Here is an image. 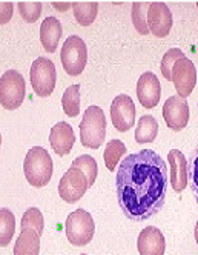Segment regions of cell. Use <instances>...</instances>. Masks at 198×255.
<instances>
[{
    "label": "cell",
    "instance_id": "6da1fadb",
    "mask_svg": "<svg viewBox=\"0 0 198 255\" xmlns=\"http://www.w3.org/2000/svg\"><path fill=\"white\" fill-rule=\"evenodd\" d=\"M168 165L155 151L141 149L126 155L117 169V197L123 214L132 222L154 217L165 206Z\"/></svg>",
    "mask_w": 198,
    "mask_h": 255
},
{
    "label": "cell",
    "instance_id": "7a4b0ae2",
    "mask_svg": "<svg viewBox=\"0 0 198 255\" xmlns=\"http://www.w3.org/2000/svg\"><path fill=\"white\" fill-rule=\"evenodd\" d=\"M23 172L26 181L34 188L46 186L54 172V163L48 151L42 146H34L26 152L23 161Z\"/></svg>",
    "mask_w": 198,
    "mask_h": 255
},
{
    "label": "cell",
    "instance_id": "3957f363",
    "mask_svg": "<svg viewBox=\"0 0 198 255\" xmlns=\"http://www.w3.org/2000/svg\"><path fill=\"white\" fill-rule=\"evenodd\" d=\"M80 141L85 148L99 149L106 137V117L100 106H88L80 122Z\"/></svg>",
    "mask_w": 198,
    "mask_h": 255
},
{
    "label": "cell",
    "instance_id": "277c9868",
    "mask_svg": "<svg viewBox=\"0 0 198 255\" xmlns=\"http://www.w3.org/2000/svg\"><path fill=\"white\" fill-rule=\"evenodd\" d=\"M66 239L71 245L77 248L86 246L91 243L94 232H96V225L93 220V215L85 209H76L71 212L66 218Z\"/></svg>",
    "mask_w": 198,
    "mask_h": 255
},
{
    "label": "cell",
    "instance_id": "5b68a950",
    "mask_svg": "<svg viewBox=\"0 0 198 255\" xmlns=\"http://www.w3.org/2000/svg\"><path fill=\"white\" fill-rule=\"evenodd\" d=\"M60 62L66 74L71 77L80 76L88 63V48L79 35H71L63 42L60 51Z\"/></svg>",
    "mask_w": 198,
    "mask_h": 255
},
{
    "label": "cell",
    "instance_id": "8992f818",
    "mask_svg": "<svg viewBox=\"0 0 198 255\" xmlns=\"http://www.w3.org/2000/svg\"><path fill=\"white\" fill-rule=\"evenodd\" d=\"M29 80L34 93L39 97H49L54 93V89H56V66L46 57L35 59L31 65Z\"/></svg>",
    "mask_w": 198,
    "mask_h": 255
},
{
    "label": "cell",
    "instance_id": "52a82bcc",
    "mask_svg": "<svg viewBox=\"0 0 198 255\" xmlns=\"http://www.w3.org/2000/svg\"><path fill=\"white\" fill-rule=\"evenodd\" d=\"M26 83L19 71L9 69L0 79V102L5 109H17L25 100Z\"/></svg>",
    "mask_w": 198,
    "mask_h": 255
},
{
    "label": "cell",
    "instance_id": "ba28073f",
    "mask_svg": "<svg viewBox=\"0 0 198 255\" xmlns=\"http://www.w3.org/2000/svg\"><path fill=\"white\" fill-rule=\"evenodd\" d=\"M88 189H89L88 178L83 174V171H80L79 168L71 166L60 178L59 195H60V198H63V202H66L69 205L79 202Z\"/></svg>",
    "mask_w": 198,
    "mask_h": 255
},
{
    "label": "cell",
    "instance_id": "9c48e42d",
    "mask_svg": "<svg viewBox=\"0 0 198 255\" xmlns=\"http://www.w3.org/2000/svg\"><path fill=\"white\" fill-rule=\"evenodd\" d=\"M172 82L178 93V97L186 99L192 94L197 85V69L194 63L186 57H180L172 68Z\"/></svg>",
    "mask_w": 198,
    "mask_h": 255
},
{
    "label": "cell",
    "instance_id": "30bf717a",
    "mask_svg": "<svg viewBox=\"0 0 198 255\" xmlns=\"http://www.w3.org/2000/svg\"><path fill=\"white\" fill-rule=\"evenodd\" d=\"M135 114H137L135 105L129 96L120 94L112 100V103H111V120H112V125L117 131H120V132L129 131L131 128L135 125Z\"/></svg>",
    "mask_w": 198,
    "mask_h": 255
},
{
    "label": "cell",
    "instance_id": "8fae6325",
    "mask_svg": "<svg viewBox=\"0 0 198 255\" xmlns=\"http://www.w3.org/2000/svg\"><path fill=\"white\" fill-rule=\"evenodd\" d=\"M163 119L172 131H182L189 123V105L178 96L169 97L163 105Z\"/></svg>",
    "mask_w": 198,
    "mask_h": 255
},
{
    "label": "cell",
    "instance_id": "7c38bea8",
    "mask_svg": "<svg viewBox=\"0 0 198 255\" xmlns=\"http://www.w3.org/2000/svg\"><path fill=\"white\" fill-rule=\"evenodd\" d=\"M137 97L143 108H155L161 97V85L154 72H143L137 82Z\"/></svg>",
    "mask_w": 198,
    "mask_h": 255
},
{
    "label": "cell",
    "instance_id": "4fadbf2b",
    "mask_svg": "<svg viewBox=\"0 0 198 255\" xmlns=\"http://www.w3.org/2000/svg\"><path fill=\"white\" fill-rule=\"evenodd\" d=\"M148 26L155 37H166L172 28V12L163 2H152L148 11Z\"/></svg>",
    "mask_w": 198,
    "mask_h": 255
},
{
    "label": "cell",
    "instance_id": "5bb4252c",
    "mask_svg": "<svg viewBox=\"0 0 198 255\" xmlns=\"http://www.w3.org/2000/svg\"><path fill=\"white\" fill-rule=\"evenodd\" d=\"M49 143L57 155H68L74 148L76 143V134L73 126L66 122H59L51 128L49 132Z\"/></svg>",
    "mask_w": 198,
    "mask_h": 255
},
{
    "label": "cell",
    "instance_id": "9a60e30c",
    "mask_svg": "<svg viewBox=\"0 0 198 255\" xmlns=\"http://www.w3.org/2000/svg\"><path fill=\"white\" fill-rule=\"evenodd\" d=\"M137 249L140 255H165L166 240L161 231L155 226L145 228L137 239Z\"/></svg>",
    "mask_w": 198,
    "mask_h": 255
},
{
    "label": "cell",
    "instance_id": "2e32d148",
    "mask_svg": "<svg viewBox=\"0 0 198 255\" xmlns=\"http://www.w3.org/2000/svg\"><path fill=\"white\" fill-rule=\"evenodd\" d=\"M171 163V186L175 192H182L188 186V160L180 149H171L168 154Z\"/></svg>",
    "mask_w": 198,
    "mask_h": 255
},
{
    "label": "cell",
    "instance_id": "e0dca14e",
    "mask_svg": "<svg viewBox=\"0 0 198 255\" xmlns=\"http://www.w3.org/2000/svg\"><path fill=\"white\" fill-rule=\"evenodd\" d=\"M62 32H63V28H62V23L59 22V19L56 17H46V19L42 22L40 25V42H42V46L45 48L46 52H54L59 46V42L62 39Z\"/></svg>",
    "mask_w": 198,
    "mask_h": 255
},
{
    "label": "cell",
    "instance_id": "ac0fdd59",
    "mask_svg": "<svg viewBox=\"0 0 198 255\" xmlns=\"http://www.w3.org/2000/svg\"><path fill=\"white\" fill-rule=\"evenodd\" d=\"M40 235L34 229H22L14 245V255H39Z\"/></svg>",
    "mask_w": 198,
    "mask_h": 255
},
{
    "label": "cell",
    "instance_id": "d6986e66",
    "mask_svg": "<svg viewBox=\"0 0 198 255\" xmlns=\"http://www.w3.org/2000/svg\"><path fill=\"white\" fill-rule=\"evenodd\" d=\"M158 134V123L154 116H143L138 119L135 129V141L140 144L152 143Z\"/></svg>",
    "mask_w": 198,
    "mask_h": 255
},
{
    "label": "cell",
    "instance_id": "ffe728a7",
    "mask_svg": "<svg viewBox=\"0 0 198 255\" xmlns=\"http://www.w3.org/2000/svg\"><path fill=\"white\" fill-rule=\"evenodd\" d=\"M62 108L68 117H77L80 114V85H71L65 89Z\"/></svg>",
    "mask_w": 198,
    "mask_h": 255
},
{
    "label": "cell",
    "instance_id": "44dd1931",
    "mask_svg": "<svg viewBox=\"0 0 198 255\" xmlns=\"http://www.w3.org/2000/svg\"><path fill=\"white\" fill-rule=\"evenodd\" d=\"M126 152V146L121 140H111L106 143V148H104V154H103V158H104V165L106 168L109 169L111 172L115 171L117 168V163L121 160L123 154Z\"/></svg>",
    "mask_w": 198,
    "mask_h": 255
},
{
    "label": "cell",
    "instance_id": "7402d4cb",
    "mask_svg": "<svg viewBox=\"0 0 198 255\" xmlns=\"http://www.w3.org/2000/svg\"><path fill=\"white\" fill-rule=\"evenodd\" d=\"M14 231H15L14 214L9 209L2 208L0 209V245H2V248H6L9 245V242L14 237Z\"/></svg>",
    "mask_w": 198,
    "mask_h": 255
},
{
    "label": "cell",
    "instance_id": "603a6c76",
    "mask_svg": "<svg viewBox=\"0 0 198 255\" xmlns=\"http://www.w3.org/2000/svg\"><path fill=\"white\" fill-rule=\"evenodd\" d=\"M151 3L149 2H134L132 3V23L134 28L137 29L138 34L146 35L149 34V26H148V11H149Z\"/></svg>",
    "mask_w": 198,
    "mask_h": 255
},
{
    "label": "cell",
    "instance_id": "cb8c5ba5",
    "mask_svg": "<svg viewBox=\"0 0 198 255\" xmlns=\"http://www.w3.org/2000/svg\"><path fill=\"white\" fill-rule=\"evenodd\" d=\"M71 166L73 168H79L80 171H83V174L86 175L88 178V185L89 188H91L94 185V181L97 178V174H99V166H97V161L94 160V157L91 155H80L77 157L76 160H73V163H71Z\"/></svg>",
    "mask_w": 198,
    "mask_h": 255
},
{
    "label": "cell",
    "instance_id": "d4e9b609",
    "mask_svg": "<svg viewBox=\"0 0 198 255\" xmlns=\"http://www.w3.org/2000/svg\"><path fill=\"white\" fill-rule=\"evenodd\" d=\"M74 9V17L76 20L82 25V26H89L97 17V11H99V3L97 2H88V3H74L73 5Z\"/></svg>",
    "mask_w": 198,
    "mask_h": 255
},
{
    "label": "cell",
    "instance_id": "484cf974",
    "mask_svg": "<svg viewBox=\"0 0 198 255\" xmlns=\"http://www.w3.org/2000/svg\"><path fill=\"white\" fill-rule=\"evenodd\" d=\"M43 228H45L43 214L37 208H29L22 217V229H34L39 235H42Z\"/></svg>",
    "mask_w": 198,
    "mask_h": 255
},
{
    "label": "cell",
    "instance_id": "4316f807",
    "mask_svg": "<svg viewBox=\"0 0 198 255\" xmlns=\"http://www.w3.org/2000/svg\"><path fill=\"white\" fill-rule=\"evenodd\" d=\"M188 186L198 203V146L192 151L188 160Z\"/></svg>",
    "mask_w": 198,
    "mask_h": 255
},
{
    "label": "cell",
    "instance_id": "83f0119b",
    "mask_svg": "<svg viewBox=\"0 0 198 255\" xmlns=\"http://www.w3.org/2000/svg\"><path fill=\"white\" fill-rule=\"evenodd\" d=\"M185 54L182 49H178V48H172L169 49L163 59H161V63H160V69H161V74H163V77L166 80H172V68L175 65V62L180 59V57H183Z\"/></svg>",
    "mask_w": 198,
    "mask_h": 255
},
{
    "label": "cell",
    "instance_id": "f1b7e54d",
    "mask_svg": "<svg viewBox=\"0 0 198 255\" xmlns=\"http://www.w3.org/2000/svg\"><path fill=\"white\" fill-rule=\"evenodd\" d=\"M22 19L28 23H34L40 17L42 12V3L40 2H19L17 5Z\"/></svg>",
    "mask_w": 198,
    "mask_h": 255
},
{
    "label": "cell",
    "instance_id": "f546056e",
    "mask_svg": "<svg viewBox=\"0 0 198 255\" xmlns=\"http://www.w3.org/2000/svg\"><path fill=\"white\" fill-rule=\"evenodd\" d=\"M11 9H12V5L11 3H8V2L2 3V23H6L9 20Z\"/></svg>",
    "mask_w": 198,
    "mask_h": 255
},
{
    "label": "cell",
    "instance_id": "4dcf8cb0",
    "mask_svg": "<svg viewBox=\"0 0 198 255\" xmlns=\"http://www.w3.org/2000/svg\"><path fill=\"white\" fill-rule=\"evenodd\" d=\"M194 235H195V242L198 243V222L195 225V231H194Z\"/></svg>",
    "mask_w": 198,
    "mask_h": 255
},
{
    "label": "cell",
    "instance_id": "1f68e13d",
    "mask_svg": "<svg viewBox=\"0 0 198 255\" xmlns=\"http://www.w3.org/2000/svg\"><path fill=\"white\" fill-rule=\"evenodd\" d=\"M80 255H88V254H80Z\"/></svg>",
    "mask_w": 198,
    "mask_h": 255
},
{
    "label": "cell",
    "instance_id": "d6a6232c",
    "mask_svg": "<svg viewBox=\"0 0 198 255\" xmlns=\"http://www.w3.org/2000/svg\"><path fill=\"white\" fill-rule=\"evenodd\" d=\"M197 6H198V3H197Z\"/></svg>",
    "mask_w": 198,
    "mask_h": 255
}]
</instances>
